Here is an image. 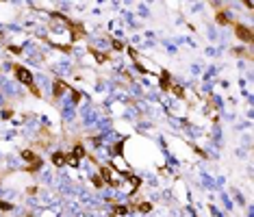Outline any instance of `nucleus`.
<instances>
[{"instance_id": "obj_1", "label": "nucleus", "mask_w": 254, "mask_h": 217, "mask_svg": "<svg viewBox=\"0 0 254 217\" xmlns=\"http://www.w3.org/2000/svg\"><path fill=\"white\" fill-rule=\"evenodd\" d=\"M13 72H15V78H17L20 83H24L26 87H28V85H33V76H31V72H28L26 67L15 65V67H13Z\"/></svg>"}, {"instance_id": "obj_20", "label": "nucleus", "mask_w": 254, "mask_h": 217, "mask_svg": "<svg viewBox=\"0 0 254 217\" xmlns=\"http://www.w3.org/2000/svg\"><path fill=\"white\" fill-rule=\"evenodd\" d=\"M54 48H59V50H63V52H70V50H72L70 46H54Z\"/></svg>"}, {"instance_id": "obj_10", "label": "nucleus", "mask_w": 254, "mask_h": 217, "mask_svg": "<svg viewBox=\"0 0 254 217\" xmlns=\"http://www.w3.org/2000/svg\"><path fill=\"white\" fill-rule=\"evenodd\" d=\"M89 52H91V54H94V57H96V61H98V63H102V61H106V59H109L106 54H102V52H98V50H96V48H89Z\"/></svg>"}, {"instance_id": "obj_18", "label": "nucleus", "mask_w": 254, "mask_h": 217, "mask_svg": "<svg viewBox=\"0 0 254 217\" xmlns=\"http://www.w3.org/2000/svg\"><path fill=\"white\" fill-rule=\"evenodd\" d=\"M9 50L15 52V54H20V52H22V48H20V46H9Z\"/></svg>"}, {"instance_id": "obj_8", "label": "nucleus", "mask_w": 254, "mask_h": 217, "mask_svg": "<svg viewBox=\"0 0 254 217\" xmlns=\"http://www.w3.org/2000/svg\"><path fill=\"white\" fill-rule=\"evenodd\" d=\"M65 165H72V167H78V156H76L74 152H70V154H65Z\"/></svg>"}, {"instance_id": "obj_11", "label": "nucleus", "mask_w": 254, "mask_h": 217, "mask_svg": "<svg viewBox=\"0 0 254 217\" xmlns=\"http://www.w3.org/2000/svg\"><path fill=\"white\" fill-rule=\"evenodd\" d=\"M137 211H139V213H150V211H152V204H148V202H141L139 206H137Z\"/></svg>"}, {"instance_id": "obj_12", "label": "nucleus", "mask_w": 254, "mask_h": 217, "mask_svg": "<svg viewBox=\"0 0 254 217\" xmlns=\"http://www.w3.org/2000/svg\"><path fill=\"white\" fill-rule=\"evenodd\" d=\"M172 91L178 95V98H182V95H185V91H182V87H178V85H172Z\"/></svg>"}, {"instance_id": "obj_9", "label": "nucleus", "mask_w": 254, "mask_h": 217, "mask_svg": "<svg viewBox=\"0 0 254 217\" xmlns=\"http://www.w3.org/2000/svg\"><path fill=\"white\" fill-rule=\"evenodd\" d=\"M22 159H24V161H31V163H37V161H39L37 154L31 152V150H22Z\"/></svg>"}, {"instance_id": "obj_5", "label": "nucleus", "mask_w": 254, "mask_h": 217, "mask_svg": "<svg viewBox=\"0 0 254 217\" xmlns=\"http://www.w3.org/2000/svg\"><path fill=\"white\" fill-rule=\"evenodd\" d=\"M65 89H67V85L57 78V80H54V98H61V95L65 93Z\"/></svg>"}, {"instance_id": "obj_4", "label": "nucleus", "mask_w": 254, "mask_h": 217, "mask_svg": "<svg viewBox=\"0 0 254 217\" xmlns=\"http://www.w3.org/2000/svg\"><path fill=\"white\" fill-rule=\"evenodd\" d=\"M161 89H163V91H170L172 89V80H170V74H167L165 69L161 72Z\"/></svg>"}, {"instance_id": "obj_7", "label": "nucleus", "mask_w": 254, "mask_h": 217, "mask_svg": "<svg viewBox=\"0 0 254 217\" xmlns=\"http://www.w3.org/2000/svg\"><path fill=\"white\" fill-rule=\"evenodd\" d=\"M52 163H54L57 167H63V165H65V152H54V154H52Z\"/></svg>"}, {"instance_id": "obj_15", "label": "nucleus", "mask_w": 254, "mask_h": 217, "mask_svg": "<svg viewBox=\"0 0 254 217\" xmlns=\"http://www.w3.org/2000/svg\"><path fill=\"white\" fill-rule=\"evenodd\" d=\"M91 182H94L96 187H102V185H104V180H102L100 176H94V178H91Z\"/></svg>"}, {"instance_id": "obj_16", "label": "nucleus", "mask_w": 254, "mask_h": 217, "mask_svg": "<svg viewBox=\"0 0 254 217\" xmlns=\"http://www.w3.org/2000/svg\"><path fill=\"white\" fill-rule=\"evenodd\" d=\"M0 208H2V211H11L13 206H11L9 202H5V200H0Z\"/></svg>"}, {"instance_id": "obj_17", "label": "nucleus", "mask_w": 254, "mask_h": 217, "mask_svg": "<svg viewBox=\"0 0 254 217\" xmlns=\"http://www.w3.org/2000/svg\"><path fill=\"white\" fill-rule=\"evenodd\" d=\"M74 154H76L78 159H80V156H85V150H83L80 146H76V148H74Z\"/></svg>"}, {"instance_id": "obj_13", "label": "nucleus", "mask_w": 254, "mask_h": 217, "mask_svg": "<svg viewBox=\"0 0 254 217\" xmlns=\"http://www.w3.org/2000/svg\"><path fill=\"white\" fill-rule=\"evenodd\" d=\"M217 22H219V24H228V17H226V13H222V11H219V13H217Z\"/></svg>"}, {"instance_id": "obj_2", "label": "nucleus", "mask_w": 254, "mask_h": 217, "mask_svg": "<svg viewBox=\"0 0 254 217\" xmlns=\"http://www.w3.org/2000/svg\"><path fill=\"white\" fill-rule=\"evenodd\" d=\"M237 37H239L241 41H248V43L254 39L252 28H250V26H243V24H237Z\"/></svg>"}, {"instance_id": "obj_3", "label": "nucleus", "mask_w": 254, "mask_h": 217, "mask_svg": "<svg viewBox=\"0 0 254 217\" xmlns=\"http://www.w3.org/2000/svg\"><path fill=\"white\" fill-rule=\"evenodd\" d=\"M100 174H102V178L111 185V187H120V182L118 180H113V174H111V167H100Z\"/></svg>"}, {"instance_id": "obj_21", "label": "nucleus", "mask_w": 254, "mask_h": 217, "mask_svg": "<svg viewBox=\"0 0 254 217\" xmlns=\"http://www.w3.org/2000/svg\"><path fill=\"white\" fill-rule=\"evenodd\" d=\"M113 48H118V50H122V48H124V46H122V43H120L118 39H113Z\"/></svg>"}, {"instance_id": "obj_14", "label": "nucleus", "mask_w": 254, "mask_h": 217, "mask_svg": "<svg viewBox=\"0 0 254 217\" xmlns=\"http://www.w3.org/2000/svg\"><path fill=\"white\" fill-rule=\"evenodd\" d=\"M115 213H118V215H126L128 208H126V206H118V204H115Z\"/></svg>"}, {"instance_id": "obj_19", "label": "nucleus", "mask_w": 254, "mask_h": 217, "mask_svg": "<svg viewBox=\"0 0 254 217\" xmlns=\"http://www.w3.org/2000/svg\"><path fill=\"white\" fill-rule=\"evenodd\" d=\"M28 89H31V91H33V93H35V95H41V91H39V89H37V87H35V85H28Z\"/></svg>"}, {"instance_id": "obj_22", "label": "nucleus", "mask_w": 254, "mask_h": 217, "mask_svg": "<svg viewBox=\"0 0 254 217\" xmlns=\"http://www.w3.org/2000/svg\"><path fill=\"white\" fill-rule=\"evenodd\" d=\"M72 98H74V102H78V100H80V93H78V91H74V93H72Z\"/></svg>"}, {"instance_id": "obj_6", "label": "nucleus", "mask_w": 254, "mask_h": 217, "mask_svg": "<svg viewBox=\"0 0 254 217\" xmlns=\"http://www.w3.org/2000/svg\"><path fill=\"white\" fill-rule=\"evenodd\" d=\"M65 22H67V20H65ZM67 24L72 26V39H80V37L85 35V31L78 26V24H72V22H67Z\"/></svg>"}]
</instances>
